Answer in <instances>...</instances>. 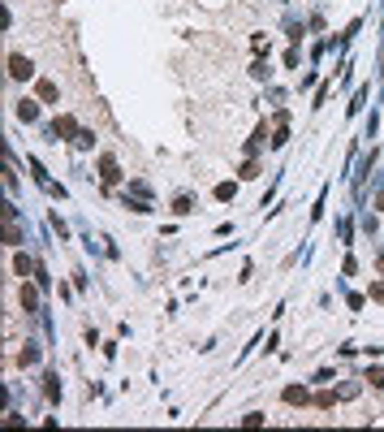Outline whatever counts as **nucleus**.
I'll use <instances>...</instances> for the list:
<instances>
[{
  "mask_svg": "<svg viewBox=\"0 0 384 432\" xmlns=\"http://www.w3.org/2000/svg\"><path fill=\"white\" fill-rule=\"evenodd\" d=\"M56 134H74V117H56Z\"/></svg>",
  "mask_w": 384,
  "mask_h": 432,
  "instance_id": "nucleus-2",
  "label": "nucleus"
},
{
  "mask_svg": "<svg viewBox=\"0 0 384 432\" xmlns=\"http://www.w3.org/2000/svg\"><path fill=\"white\" fill-rule=\"evenodd\" d=\"M9 74H13V78H31L35 69H31V61H22V56H13V61H9Z\"/></svg>",
  "mask_w": 384,
  "mask_h": 432,
  "instance_id": "nucleus-1",
  "label": "nucleus"
},
{
  "mask_svg": "<svg viewBox=\"0 0 384 432\" xmlns=\"http://www.w3.org/2000/svg\"><path fill=\"white\" fill-rule=\"evenodd\" d=\"M371 385H380V389H384V372H371Z\"/></svg>",
  "mask_w": 384,
  "mask_h": 432,
  "instance_id": "nucleus-4",
  "label": "nucleus"
},
{
  "mask_svg": "<svg viewBox=\"0 0 384 432\" xmlns=\"http://www.w3.org/2000/svg\"><path fill=\"white\" fill-rule=\"evenodd\" d=\"M99 169H104V182H117V164H112V160H104Z\"/></svg>",
  "mask_w": 384,
  "mask_h": 432,
  "instance_id": "nucleus-3",
  "label": "nucleus"
}]
</instances>
